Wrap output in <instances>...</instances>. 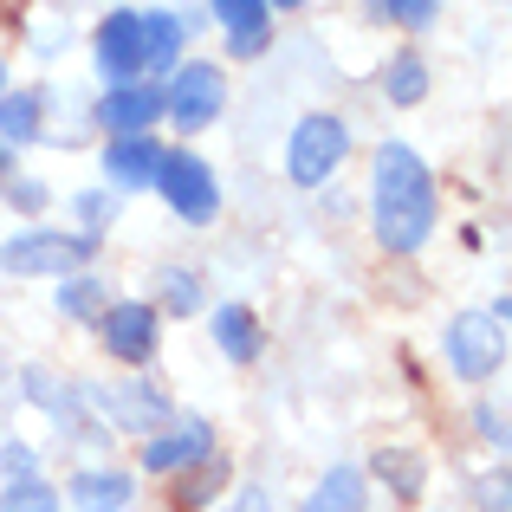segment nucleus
Instances as JSON below:
<instances>
[{"instance_id": "obj_1", "label": "nucleus", "mask_w": 512, "mask_h": 512, "mask_svg": "<svg viewBox=\"0 0 512 512\" xmlns=\"http://www.w3.org/2000/svg\"><path fill=\"white\" fill-rule=\"evenodd\" d=\"M370 214H376V240L389 253H422L435 234V175L409 143H383L376 150V182H370Z\"/></svg>"}, {"instance_id": "obj_2", "label": "nucleus", "mask_w": 512, "mask_h": 512, "mask_svg": "<svg viewBox=\"0 0 512 512\" xmlns=\"http://www.w3.org/2000/svg\"><path fill=\"white\" fill-rule=\"evenodd\" d=\"M344 150H350V130H344L331 111L299 117V124H292V143H286V175H292V188L331 182V175H338V163H344Z\"/></svg>"}, {"instance_id": "obj_3", "label": "nucleus", "mask_w": 512, "mask_h": 512, "mask_svg": "<svg viewBox=\"0 0 512 512\" xmlns=\"http://www.w3.org/2000/svg\"><path fill=\"white\" fill-rule=\"evenodd\" d=\"M221 104H227V78H221V65L195 59V65H182V72L169 78L163 111L175 117V130H182V137H195V130H208L214 117H221Z\"/></svg>"}, {"instance_id": "obj_4", "label": "nucleus", "mask_w": 512, "mask_h": 512, "mask_svg": "<svg viewBox=\"0 0 512 512\" xmlns=\"http://www.w3.org/2000/svg\"><path fill=\"white\" fill-rule=\"evenodd\" d=\"M506 363V318L493 312H461L448 325V370L467 376V383H480V376H493Z\"/></svg>"}, {"instance_id": "obj_5", "label": "nucleus", "mask_w": 512, "mask_h": 512, "mask_svg": "<svg viewBox=\"0 0 512 512\" xmlns=\"http://www.w3.org/2000/svg\"><path fill=\"white\" fill-rule=\"evenodd\" d=\"M156 188H163V201L182 214L188 227H208L214 214H221V188H214L208 163H201V156H188V150L163 156V169H156Z\"/></svg>"}, {"instance_id": "obj_6", "label": "nucleus", "mask_w": 512, "mask_h": 512, "mask_svg": "<svg viewBox=\"0 0 512 512\" xmlns=\"http://www.w3.org/2000/svg\"><path fill=\"white\" fill-rule=\"evenodd\" d=\"M91 260V234H13L7 247H0V266L20 279H39V273H78V266Z\"/></svg>"}, {"instance_id": "obj_7", "label": "nucleus", "mask_w": 512, "mask_h": 512, "mask_svg": "<svg viewBox=\"0 0 512 512\" xmlns=\"http://www.w3.org/2000/svg\"><path fill=\"white\" fill-rule=\"evenodd\" d=\"M201 461H214V435H208L201 415H182L163 435L143 441V467H150V474H182V467H201Z\"/></svg>"}, {"instance_id": "obj_8", "label": "nucleus", "mask_w": 512, "mask_h": 512, "mask_svg": "<svg viewBox=\"0 0 512 512\" xmlns=\"http://www.w3.org/2000/svg\"><path fill=\"white\" fill-rule=\"evenodd\" d=\"M98 72L111 78V85H137V72H143V13L117 7L111 20L98 26Z\"/></svg>"}, {"instance_id": "obj_9", "label": "nucleus", "mask_w": 512, "mask_h": 512, "mask_svg": "<svg viewBox=\"0 0 512 512\" xmlns=\"http://www.w3.org/2000/svg\"><path fill=\"white\" fill-rule=\"evenodd\" d=\"M98 331H104V350H111L117 363H150L156 357V312L137 305V299L111 305V312L98 318Z\"/></svg>"}, {"instance_id": "obj_10", "label": "nucleus", "mask_w": 512, "mask_h": 512, "mask_svg": "<svg viewBox=\"0 0 512 512\" xmlns=\"http://www.w3.org/2000/svg\"><path fill=\"white\" fill-rule=\"evenodd\" d=\"M104 409H111V422L130 428V435H163V428L175 422L169 396L156 383H117V389H104Z\"/></svg>"}, {"instance_id": "obj_11", "label": "nucleus", "mask_w": 512, "mask_h": 512, "mask_svg": "<svg viewBox=\"0 0 512 512\" xmlns=\"http://www.w3.org/2000/svg\"><path fill=\"white\" fill-rule=\"evenodd\" d=\"M156 117H163V91L156 85H117V91H104V104H98V124L117 130V137H143Z\"/></svg>"}, {"instance_id": "obj_12", "label": "nucleus", "mask_w": 512, "mask_h": 512, "mask_svg": "<svg viewBox=\"0 0 512 512\" xmlns=\"http://www.w3.org/2000/svg\"><path fill=\"white\" fill-rule=\"evenodd\" d=\"M72 506L78 512H130L137 506V480L117 467H78L72 474Z\"/></svg>"}, {"instance_id": "obj_13", "label": "nucleus", "mask_w": 512, "mask_h": 512, "mask_svg": "<svg viewBox=\"0 0 512 512\" xmlns=\"http://www.w3.org/2000/svg\"><path fill=\"white\" fill-rule=\"evenodd\" d=\"M104 169H111L117 188H156V169H163V150H156L150 137H117L111 150H104Z\"/></svg>"}, {"instance_id": "obj_14", "label": "nucleus", "mask_w": 512, "mask_h": 512, "mask_svg": "<svg viewBox=\"0 0 512 512\" xmlns=\"http://www.w3.org/2000/svg\"><path fill=\"white\" fill-rule=\"evenodd\" d=\"M39 124H46V91H0V150L39 143Z\"/></svg>"}, {"instance_id": "obj_15", "label": "nucleus", "mask_w": 512, "mask_h": 512, "mask_svg": "<svg viewBox=\"0 0 512 512\" xmlns=\"http://www.w3.org/2000/svg\"><path fill=\"white\" fill-rule=\"evenodd\" d=\"M214 13L227 26V46L240 59H260L266 52V0H214Z\"/></svg>"}, {"instance_id": "obj_16", "label": "nucleus", "mask_w": 512, "mask_h": 512, "mask_svg": "<svg viewBox=\"0 0 512 512\" xmlns=\"http://www.w3.org/2000/svg\"><path fill=\"white\" fill-rule=\"evenodd\" d=\"M214 338H221V350L234 363H253V357H260V325H253L247 305H221V312H214Z\"/></svg>"}, {"instance_id": "obj_17", "label": "nucleus", "mask_w": 512, "mask_h": 512, "mask_svg": "<svg viewBox=\"0 0 512 512\" xmlns=\"http://www.w3.org/2000/svg\"><path fill=\"white\" fill-rule=\"evenodd\" d=\"M305 512H363V474L357 467H331V474L312 487Z\"/></svg>"}, {"instance_id": "obj_18", "label": "nucleus", "mask_w": 512, "mask_h": 512, "mask_svg": "<svg viewBox=\"0 0 512 512\" xmlns=\"http://www.w3.org/2000/svg\"><path fill=\"white\" fill-rule=\"evenodd\" d=\"M182 33L188 26L175 20V13H143V65H175V52H182Z\"/></svg>"}, {"instance_id": "obj_19", "label": "nucleus", "mask_w": 512, "mask_h": 512, "mask_svg": "<svg viewBox=\"0 0 512 512\" xmlns=\"http://www.w3.org/2000/svg\"><path fill=\"white\" fill-rule=\"evenodd\" d=\"M59 312L65 318H104V279H91V273L65 279L59 286Z\"/></svg>"}, {"instance_id": "obj_20", "label": "nucleus", "mask_w": 512, "mask_h": 512, "mask_svg": "<svg viewBox=\"0 0 512 512\" xmlns=\"http://www.w3.org/2000/svg\"><path fill=\"white\" fill-rule=\"evenodd\" d=\"M422 91H428V65L415 59V52H402V59L389 65V98L396 104H422Z\"/></svg>"}, {"instance_id": "obj_21", "label": "nucleus", "mask_w": 512, "mask_h": 512, "mask_svg": "<svg viewBox=\"0 0 512 512\" xmlns=\"http://www.w3.org/2000/svg\"><path fill=\"white\" fill-rule=\"evenodd\" d=\"M0 512H59L46 480H7V493H0Z\"/></svg>"}, {"instance_id": "obj_22", "label": "nucleus", "mask_w": 512, "mask_h": 512, "mask_svg": "<svg viewBox=\"0 0 512 512\" xmlns=\"http://www.w3.org/2000/svg\"><path fill=\"white\" fill-rule=\"evenodd\" d=\"M156 286H163V305H169V312H175V318H188V312H201V279H195V273H175V266H169V273H163V279H156Z\"/></svg>"}, {"instance_id": "obj_23", "label": "nucleus", "mask_w": 512, "mask_h": 512, "mask_svg": "<svg viewBox=\"0 0 512 512\" xmlns=\"http://www.w3.org/2000/svg\"><path fill=\"white\" fill-rule=\"evenodd\" d=\"M370 13H383V20H396V26H415V33H422V26L441 13V0H370Z\"/></svg>"}, {"instance_id": "obj_24", "label": "nucleus", "mask_w": 512, "mask_h": 512, "mask_svg": "<svg viewBox=\"0 0 512 512\" xmlns=\"http://www.w3.org/2000/svg\"><path fill=\"white\" fill-rule=\"evenodd\" d=\"M376 474H383L396 493H415V487H422V461H409L402 448L396 454H376Z\"/></svg>"}, {"instance_id": "obj_25", "label": "nucleus", "mask_w": 512, "mask_h": 512, "mask_svg": "<svg viewBox=\"0 0 512 512\" xmlns=\"http://www.w3.org/2000/svg\"><path fill=\"white\" fill-rule=\"evenodd\" d=\"M0 467H7V480H39V454L26 448V441H7V448H0Z\"/></svg>"}, {"instance_id": "obj_26", "label": "nucleus", "mask_w": 512, "mask_h": 512, "mask_svg": "<svg viewBox=\"0 0 512 512\" xmlns=\"http://www.w3.org/2000/svg\"><path fill=\"white\" fill-rule=\"evenodd\" d=\"M221 480H227V467H221V461H208V467H201V480H188V487H182V500H188V506H208Z\"/></svg>"}, {"instance_id": "obj_27", "label": "nucleus", "mask_w": 512, "mask_h": 512, "mask_svg": "<svg viewBox=\"0 0 512 512\" xmlns=\"http://www.w3.org/2000/svg\"><path fill=\"white\" fill-rule=\"evenodd\" d=\"M7 201H13L20 214H39V208H46V182H33V175H20V182L7 188Z\"/></svg>"}, {"instance_id": "obj_28", "label": "nucleus", "mask_w": 512, "mask_h": 512, "mask_svg": "<svg viewBox=\"0 0 512 512\" xmlns=\"http://www.w3.org/2000/svg\"><path fill=\"white\" fill-rule=\"evenodd\" d=\"M214 512H266V487H240V493H227Z\"/></svg>"}, {"instance_id": "obj_29", "label": "nucleus", "mask_w": 512, "mask_h": 512, "mask_svg": "<svg viewBox=\"0 0 512 512\" xmlns=\"http://www.w3.org/2000/svg\"><path fill=\"white\" fill-rule=\"evenodd\" d=\"M111 208H117L111 195H78V214H85L91 227H104V221H111Z\"/></svg>"}, {"instance_id": "obj_30", "label": "nucleus", "mask_w": 512, "mask_h": 512, "mask_svg": "<svg viewBox=\"0 0 512 512\" xmlns=\"http://www.w3.org/2000/svg\"><path fill=\"white\" fill-rule=\"evenodd\" d=\"M480 435H493V448H506V422H500V409H480Z\"/></svg>"}, {"instance_id": "obj_31", "label": "nucleus", "mask_w": 512, "mask_h": 512, "mask_svg": "<svg viewBox=\"0 0 512 512\" xmlns=\"http://www.w3.org/2000/svg\"><path fill=\"white\" fill-rule=\"evenodd\" d=\"M266 7H305V0H266Z\"/></svg>"}, {"instance_id": "obj_32", "label": "nucleus", "mask_w": 512, "mask_h": 512, "mask_svg": "<svg viewBox=\"0 0 512 512\" xmlns=\"http://www.w3.org/2000/svg\"><path fill=\"white\" fill-rule=\"evenodd\" d=\"M0 91H7V65H0Z\"/></svg>"}]
</instances>
